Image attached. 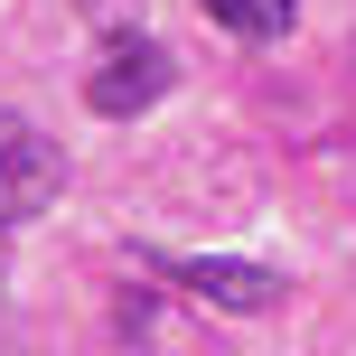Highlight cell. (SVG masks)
Here are the masks:
<instances>
[{
  "mask_svg": "<svg viewBox=\"0 0 356 356\" xmlns=\"http://www.w3.org/2000/svg\"><path fill=\"white\" fill-rule=\"evenodd\" d=\"M56 188H66V160H56V141L38 122H19V113H0V234L29 225V216L56 207Z\"/></svg>",
  "mask_w": 356,
  "mask_h": 356,
  "instance_id": "2",
  "label": "cell"
},
{
  "mask_svg": "<svg viewBox=\"0 0 356 356\" xmlns=\"http://www.w3.org/2000/svg\"><path fill=\"white\" fill-rule=\"evenodd\" d=\"M169 85H178V66H169L160 38L113 29V38H104V56H94V75H85V104L104 113V122H131V113H150Z\"/></svg>",
  "mask_w": 356,
  "mask_h": 356,
  "instance_id": "1",
  "label": "cell"
},
{
  "mask_svg": "<svg viewBox=\"0 0 356 356\" xmlns=\"http://www.w3.org/2000/svg\"><path fill=\"white\" fill-rule=\"evenodd\" d=\"M197 10H207L216 29H234V38H282L291 19H300V0H197Z\"/></svg>",
  "mask_w": 356,
  "mask_h": 356,
  "instance_id": "4",
  "label": "cell"
},
{
  "mask_svg": "<svg viewBox=\"0 0 356 356\" xmlns=\"http://www.w3.org/2000/svg\"><path fill=\"white\" fill-rule=\"evenodd\" d=\"M160 272L178 291H197V300H216V309H272L282 300V272L272 263H234V253H160Z\"/></svg>",
  "mask_w": 356,
  "mask_h": 356,
  "instance_id": "3",
  "label": "cell"
}]
</instances>
